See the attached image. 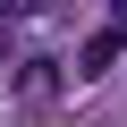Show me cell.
<instances>
[{"label": "cell", "instance_id": "1", "mask_svg": "<svg viewBox=\"0 0 127 127\" xmlns=\"http://www.w3.org/2000/svg\"><path fill=\"white\" fill-rule=\"evenodd\" d=\"M119 59H127V26H102V34H93V42L76 51V85H93V76H110Z\"/></svg>", "mask_w": 127, "mask_h": 127}, {"label": "cell", "instance_id": "2", "mask_svg": "<svg viewBox=\"0 0 127 127\" xmlns=\"http://www.w3.org/2000/svg\"><path fill=\"white\" fill-rule=\"evenodd\" d=\"M17 93H26V102L59 93V59H17Z\"/></svg>", "mask_w": 127, "mask_h": 127}, {"label": "cell", "instance_id": "3", "mask_svg": "<svg viewBox=\"0 0 127 127\" xmlns=\"http://www.w3.org/2000/svg\"><path fill=\"white\" fill-rule=\"evenodd\" d=\"M0 9H9V17H34V9H51V0H0Z\"/></svg>", "mask_w": 127, "mask_h": 127}, {"label": "cell", "instance_id": "4", "mask_svg": "<svg viewBox=\"0 0 127 127\" xmlns=\"http://www.w3.org/2000/svg\"><path fill=\"white\" fill-rule=\"evenodd\" d=\"M0 76H9V42H0Z\"/></svg>", "mask_w": 127, "mask_h": 127}]
</instances>
